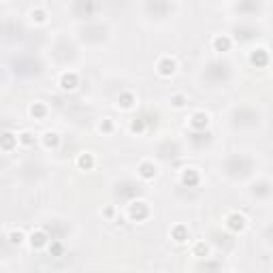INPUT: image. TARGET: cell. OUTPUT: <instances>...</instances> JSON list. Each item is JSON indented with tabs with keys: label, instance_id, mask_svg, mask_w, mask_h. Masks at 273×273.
<instances>
[{
	"label": "cell",
	"instance_id": "obj_1",
	"mask_svg": "<svg viewBox=\"0 0 273 273\" xmlns=\"http://www.w3.org/2000/svg\"><path fill=\"white\" fill-rule=\"evenodd\" d=\"M126 216L133 222H143L149 216V203L147 201H133L126 207Z\"/></svg>",
	"mask_w": 273,
	"mask_h": 273
},
{
	"label": "cell",
	"instance_id": "obj_16",
	"mask_svg": "<svg viewBox=\"0 0 273 273\" xmlns=\"http://www.w3.org/2000/svg\"><path fill=\"white\" fill-rule=\"evenodd\" d=\"M30 115L41 122V119H45V117L49 115V107H47L45 103H43V101L32 103V105H30Z\"/></svg>",
	"mask_w": 273,
	"mask_h": 273
},
{
	"label": "cell",
	"instance_id": "obj_7",
	"mask_svg": "<svg viewBox=\"0 0 273 273\" xmlns=\"http://www.w3.org/2000/svg\"><path fill=\"white\" fill-rule=\"evenodd\" d=\"M137 175L143 179V181H151L158 175V167L154 160H141L139 167H137Z\"/></svg>",
	"mask_w": 273,
	"mask_h": 273
},
{
	"label": "cell",
	"instance_id": "obj_25",
	"mask_svg": "<svg viewBox=\"0 0 273 273\" xmlns=\"http://www.w3.org/2000/svg\"><path fill=\"white\" fill-rule=\"evenodd\" d=\"M105 216H107V218H111V216H113V207H109V209H105Z\"/></svg>",
	"mask_w": 273,
	"mask_h": 273
},
{
	"label": "cell",
	"instance_id": "obj_22",
	"mask_svg": "<svg viewBox=\"0 0 273 273\" xmlns=\"http://www.w3.org/2000/svg\"><path fill=\"white\" fill-rule=\"evenodd\" d=\"M98 133L101 135H111L113 133V119L103 117V122H98Z\"/></svg>",
	"mask_w": 273,
	"mask_h": 273
},
{
	"label": "cell",
	"instance_id": "obj_19",
	"mask_svg": "<svg viewBox=\"0 0 273 273\" xmlns=\"http://www.w3.org/2000/svg\"><path fill=\"white\" fill-rule=\"evenodd\" d=\"M171 107L173 109H186V107H188V96L181 94V92L171 94Z\"/></svg>",
	"mask_w": 273,
	"mask_h": 273
},
{
	"label": "cell",
	"instance_id": "obj_6",
	"mask_svg": "<svg viewBox=\"0 0 273 273\" xmlns=\"http://www.w3.org/2000/svg\"><path fill=\"white\" fill-rule=\"evenodd\" d=\"M269 60H271V56L265 47H256V49L250 51V56H248V62L252 64L254 69H265L269 64Z\"/></svg>",
	"mask_w": 273,
	"mask_h": 273
},
{
	"label": "cell",
	"instance_id": "obj_4",
	"mask_svg": "<svg viewBox=\"0 0 273 273\" xmlns=\"http://www.w3.org/2000/svg\"><path fill=\"white\" fill-rule=\"evenodd\" d=\"M51 239L47 235V231H43V228H35L30 235H28V246L32 250H43V248H49Z\"/></svg>",
	"mask_w": 273,
	"mask_h": 273
},
{
	"label": "cell",
	"instance_id": "obj_5",
	"mask_svg": "<svg viewBox=\"0 0 273 273\" xmlns=\"http://www.w3.org/2000/svg\"><path fill=\"white\" fill-rule=\"evenodd\" d=\"M179 181H181V186H186V188H196V186L201 184V171L194 169V167H186L179 173Z\"/></svg>",
	"mask_w": 273,
	"mask_h": 273
},
{
	"label": "cell",
	"instance_id": "obj_15",
	"mask_svg": "<svg viewBox=\"0 0 273 273\" xmlns=\"http://www.w3.org/2000/svg\"><path fill=\"white\" fill-rule=\"evenodd\" d=\"M5 239H7L11 246H15V248H19L21 244H26V241H28V237L24 235V231H19V228H11V231H7Z\"/></svg>",
	"mask_w": 273,
	"mask_h": 273
},
{
	"label": "cell",
	"instance_id": "obj_8",
	"mask_svg": "<svg viewBox=\"0 0 273 273\" xmlns=\"http://www.w3.org/2000/svg\"><path fill=\"white\" fill-rule=\"evenodd\" d=\"M58 85H60V90H64V92L77 90V85H79V75L75 73V71H64V73L60 75V79H58Z\"/></svg>",
	"mask_w": 273,
	"mask_h": 273
},
{
	"label": "cell",
	"instance_id": "obj_10",
	"mask_svg": "<svg viewBox=\"0 0 273 273\" xmlns=\"http://www.w3.org/2000/svg\"><path fill=\"white\" fill-rule=\"evenodd\" d=\"M188 126L192 130H205L207 126H209V113H205V111H194L190 117H188Z\"/></svg>",
	"mask_w": 273,
	"mask_h": 273
},
{
	"label": "cell",
	"instance_id": "obj_9",
	"mask_svg": "<svg viewBox=\"0 0 273 273\" xmlns=\"http://www.w3.org/2000/svg\"><path fill=\"white\" fill-rule=\"evenodd\" d=\"M139 103V98L135 92H130V90H124V92H119L117 96V107L122 109V111H133V109L137 107Z\"/></svg>",
	"mask_w": 273,
	"mask_h": 273
},
{
	"label": "cell",
	"instance_id": "obj_24",
	"mask_svg": "<svg viewBox=\"0 0 273 273\" xmlns=\"http://www.w3.org/2000/svg\"><path fill=\"white\" fill-rule=\"evenodd\" d=\"M47 250H49V254H51V256H62V252H64V246H62L60 241H51Z\"/></svg>",
	"mask_w": 273,
	"mask_h": 273
},
{
	"label": "cell",
	"instance_id": "obj_3",
	"mask_svg": "<svg viewBox=\"0 0 273 273\" xmlns=\"http://www.w3.org/2000/svg\"><path fill=\"white\" fill-rule=\"evenodd\" d=\"M156 73L160 75V77H173V75L177 73V60L173 56H162L158 62H156Z\"/></svg>",
	"mask_w": 273,
	"mask_h": 273
},
{
	"label": "cell",
	"instance_id": "obj_2",
	"mask_svg": "<svg viewBox=\"0 0 273 273\" xmlns=\"http://www.w3.org/2000/svg\"><path fill=\"white\" fill-rule=\"evenodd\" d=\"M224 226L233 235H239V233H244L246 228H248V218L244 214H239V211H231V214L224 218Z\"/></svg>",
	"mask_w": 273,
	"mask_h": 273
},
{
	"label": "cell",
	"instance_id": "obj_21",
	"mask_svg": "<svg viewBox=\"0 0 273 273\" xmlns=\"http://www.w3.org/2000/svg\"><path fill=\"white\" fill-rule=\"evenodd\" d=\"M17 139H19V145H24V147L35 145V141H37V137L32 135L30 130H24V133H19V135H17Z\"/></svg>",
	"mask_w": 273,
	"mask_h": 273
},
{
	"label": "cell",
	"instance_id": "obj_14",
	"mask_svg": "<svg viewBox=\"0 0 273 273\" xmlns=\"http://www.w3.org/2000/svg\"><path fill=\"white\" fill-rule=\"evenodd\" d=\"M75 162H77V167H79L81 171H92L94 165H96V158H94L92 151H81Z\"/></svg>",
	"mask_w": 273,
	"mask_h": 273
},
{
	"label": "cell",
	"instance_id": "obj_11",
	"mask_svg": "<svg viewBox=\"0 0 273 273\" xmlns=\"http://www.w3.org/2000/svg\"><path fill=\"white\" fill-rule=\"evenodd\" d=\"M231 47H233V39L228 37V35H214L211 37V49L214 51H220V53H224V51H231Z\"/></svg>",
	"mask_w": 273,
	"mask_h": 273
},
{
	"label": "cell",
	"instance_id": "obj_12",
	"mask_svg": "<svg viewBox=\"0 0 273 273\" xmlns=\"http://www.w3.org/2000/svg\"><path fill=\"white\" fill-rule=\"evenodd\" d=\"M60 135L56 133V130H45V133L41 135V143L45 149H58L60 147Z\"/></svg>",
	"mask_w": 273,
	"mask_h": 273
},
{
	"label": "cell",
	"instance_id": "obj_13",
	"mask_svg": "<svg viewBox=\"0 0 273 273\" xmlns=\"http://www.w3.org/2000/svg\"><path fill=\"white\" fill-rule=\"evenodd\" d=\"M171 239H173V241H175V244H186V241H188V239H190V231H188V226H186V224H175V226H173L171 228Z\"/></svg>",
	"mask_w": 273,
	"mask_h": 273
},
{
	"label": "cell",
	"instance_id": "obj_23",
	"mask_svg": "<svg viewBox=\"0 0 273 273\" xmlns=\"http://www.w3.org/2000/svg\"><path fill=\"white\" fill-rule=\"evenodd\" d=\"M192 254H194V256H199V258L209 256V246H207L205 241H196L194 248H192Z\"/></svg>",
	"mask_w": 273,
	"mask_h": 273
},
{
	"label": "cell",
	"instance_id": "obj_20",
	"mask_svg": "<svg viewBox=\"0 0 273 273\" xmlns=\"http://www.w3.org/2000/svg\"><path fill=\"white\" fill-rule=\"evenodd\" d=\"M128 130H130L133 135H141V133H145V122H143L141 117H133V119L128 122Z\"/></svg>",
	"mask_w": 273,
	"mask_h": 273
},
{
	"label": "cell",
	"instance_id": "obj_17",
	"mask_svg": "<svg viewBox=\"0 0 273 273\" xmlns=\"http://www.w3.org/2000/svg\"><path fill=\"white\" fill-rule=\"evenodd\" d=\"M47 11H45V7L43 5H37V7H32L30 9V19L35 21V24H45L47 21Z\"/></svg>",
	"mask_w": 273,
	"mask_h": 273
},
{
	"label": "cell",
	"instance_id": "obj_18",
	"mask_svg": "<svg viewBox=\"0 0 273 273\" xmlns=\"http://www.w3.org/2000/svg\"><path fill=\"white\" fill-rule=\"evenodd\" d=\"M17 145H19L17 135H13V133H9V130H7V133L3 135V151H5V154H9V151L15 149Z\"/></svg>",
	"mask_w": 273,
	"mask_h": 273
}]
</instances>
